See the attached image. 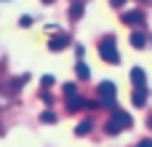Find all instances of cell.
Wrapping results in <instances>:
<instances>
[{"mask_svg":"<svg viewBox=\"0 0 152 147\" xmlns=\"http://www.w3.org/2000/svg\"><path fill=\"white\" fill-rule=\"evenodd\" d=\"M112 5H115V8H120V5H123V0H112Z\"/></svg>","mask_w":152,"mask_h":147,"instance_id":"obj_18","label":"cell"},{"mask_svg":"<svg viewBox=\"0 0 152 147\" xmlns=\"http://www.w3.org/2000/svg\"><path fill=\"white\" fill-rule=\"evenodd\" d=\"M40 121H43V123H56V115H53V112H43Z\"/></svg>","mask_w":152,"mask_h":147,"instance_id":"obj_14","label":"cell"},{"mask_svg":"<svg viewBox=\"0 0 152 147\" xmlns=\"http://www.w3.org/2000/svg\"><path fill=\"white\" fill-rule=\"evenodd\" d=\"M19 24H21V27H29V24H32V16H21Z\"/></svg>","mask_w":152,"mask_h":147,"instance_id":"obj_16","label":"cell"},{"mask_svg":"<svg viewBox=\"0 0 152 147\" xmlns=\"http://www.w3.org/2000/svg\"><path fill=\"white\" fill-rule=\"evenodd\" d=\"M131 80H134V86H147L144 70H142V67H134V70H131Z\"/></svg>","mask_w":152,"mask_h":147,"instance_id":"obj_8","label":"cell"},{"mask_svg":"<svg viewBox=\"0 0 152 147\" xmlns=\"http://www.w3.org/2000/svg\"><path fill=\"white\" fill-rule=\"evenodd\" d=\"M91 129H94V123H91V121H83V123H77L75 134H77V137H86V134H88Z\"/></svg>","mask_w":152,"mask_h":147,"instance_id":"obj_12","label":"cell"},{"mask_svg":"<svg viewBox=\"0 0 152 147\" xmlns=\"http://www.w3.org/2000/svg\"><path fill=\"white\" fill-rule=\"evenodd\" d=\"M83 13H86V5L83 3H72L69 5V19H80Z\"/></svg>","mask_w":152,"mask_h":147,"instance_id":"obj_9","label":"cell"},{"mask_svg":"<svg viewBox=\"0 0 152 147\" xmlns=\"http://www.w3.org/2000/svg\"><path fill=\"white\" fill-rule=\"evenodd\" d=\"M75 70H77V78H80V80H88V78H91V70H88V64H86V62H77V64H75Z\"/></svg>","mask_w":152,"mask_h":147,"instance_id":"obj_11","label":"cell"},{"mask_svg":"<svg viewBox=\"0 0 152 147\" xmlns=\"http://www.w3.org/2000/svg\"><path fill=\"white\" fill-rule=\"evenodd\" d=\"M99 99L104 107H115V83L112 80H102L99 83Z\"/></svg>","mask_w":152,"mask_h":147,"instance_id":"obj_3","label":"cell"},{"mask_svg":"<svg viewBox=\"0 0 152 147\" xmlns=\"http://www.w3.org/2000/svg\"><path fill=\"white\" fill-rule=\"evenodd\" d=\"M43 3H48V5H51V3H56V0H43Z\"/></svg>","mask_w":152,"mask_h":147,"instance_id":"obj_19","label":"cell"},{"mask_svg":"<svg viewBox=\"0 0 152 147\" xmlns=\"http://www.w3.org/2000/svg\"><path fill=\"white\" fill-rule=\"evenodd\" d=\"M134 126V118L128 115V112H123V110H118V107H112V112H110V121H107V134H120V129H131Z\"/></svg>","mask_w":152,"mask_h":147,"instance_id":"obj_1","label":"cell"},{"mask_svg":"<svg viewBox=\"0 0 152 147\" xmlns=\"http://www.w3.org/2000/svg\"><path fill=\"white\" fill-rule=\"evenodd\" d=\"M75 94H77V86H75V83H64V96L69 99V96H75Z\"/></svg>","mask_w":152,"mask_h":147,"instance_id":"obj_13","label":"cell"},{"mask_svg":"<svg viewBox=\"0 0 152 147\" xmlns=\"http://www.w3.org/2000/svg\"><path fill=\"white\" fill-rule=\"evenodd\" d=\"M86 107H88V99H83V96H77V94L67 99V110H69V112H77V110H86Z\"/></svg>","mask_w":152,"mask_h":147,"instance_id":"obj_5","label":"cell"},{"mask_svg":"<svg viewBox=\"0 0 152 147\" xmlns=\"http://www.w3.org/2000/svg\"><path fill=\"white\" fill-rule=\"evenodd\" d=\"M40 83H43V88H48V86H53V78H51V75H43Z\"/></svg>","mask_w":152,"mask_h":147,"instance_id":"obj_15","label":"cell"},{"mask_svg":"<svg viewBox=\"0 0 152 147\" xmlns=\"http://www.w3.org/2000/svg\"><path fill=\"white\" fill-rule=\"evenodd\" d=\"M99 56L104 59V62H110V64H118L120 62V54H118V48H115V37L110 35V37H102V43H99Z\"/></svg>","mask_w":152,"mask_h":147,"instance_id":"obj_2","label":"cell"},{"mask_svg":"<svg viewBox=\"0 0 152 147\" xmlns=\"http://www.w3.org/2000/svg\"><path fill=\"white\" fill-rule=\"evenodd\" d=\"M67 46H69V37H67L64 32H56V35H53V37L48 40V48H51L53 54H56V51H64Z\"/></svg>","mask_w":152,"mask_h":147,"instance_id":"obj_4","label":"cell"},{"mask_svg":"<svg viewBox=\"0 0 152 147\" xmlns=\"http://www.w3.org/2000/svg\"><path fill=\"white\" fill-rule=\"evenodd\" d=\"M131 46H134V48H144V46H147V37H144L142 32H131Z\"/></svg>","mask_w":152,"mask_h":147,"instance_id":"obj_10","label":"cell"},{"mask_svg":"<svg viewBox=\"0 0 152 147\" xmlns=\"http://www.w3.org/2000/svg\"><path fill=\"white\" fill-rule=\"evenodd\" d=\"M139 147H152V142H150V139H142V142H139Z\"/></svg>","mask_w":152,"mask_h":147,"instance_id":"obj_17","label":"cell"},{"mask_svg":"<svg viewBox=\"0 0 152 147\" xmlns=\"http://www.w3.org/2000/svg\"><path fill=\"white\" fill-rule=\"evenodd\" d=\"M134 104L136 107H144L147 104V86H136L134 88Z\"/></svg>","mask_w":152,"mask_h":147,"instance_id":"obj_6","label":"cell"},{"mask_svg":"<svg viewBox=\"0 0 152 147\" xmlns=\"http://www.w3.org/2000/svg\"><path fill=\"white\" fill-rule=\"evenodd\" d=\"M123 21L131 27V24H142L144 21V13L142 11H128V13H123Z\"/></svg>","mask_w":152,"mask_h":147,"instance_id":"obj_7","label":"cell"}]
</instances>
